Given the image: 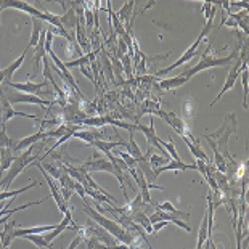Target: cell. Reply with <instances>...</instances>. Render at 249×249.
I'll return each instance as SVG.
<instances>
[{"mask_svg":"<svg viewBox=\"0 0 249 249\" xmlns=\"http://www.w3.org/2000/svg\"><path fill=\"white\" fill-rule=\"evenodd\" d=\"M45 146H47V142L40 140L39 143H36V145L29 146L28 150L21 151L19 155L15 158L13 164L10 166L8 171L5 172L2 182H0V188H2V192H8V188L12 187V183L15 182V178H17L26 167L33 166L37 160H40L39 156L45 151Z\"/></svg>","mask_w":249,"mask_h":249,"instance_id":"6da1fadb","label":"cell"},{"mask_svg":"<svg viewBox=\"0 0 249 249\" xmlns=\"http://www.w3.org/2000/svg\"><path fill=\"white\" fill-rule=\"evenodd\" d=\"M241 44H243V39H240L235 52H233L230 56H219V58L214 56V55H209V50H211V47H213V45L209 44L208 49H206V52H204L203 55H201V60L198 61V65L193 66V68H188V70H185L182 74L187 79H190V77L196 76V74L201 72V71H208V70H213V68H227V66H230L231 63L235 61L238 56H240L238 50H240Z\"/></svg>","mask_w":249,"mask_h":249,"instance_id":"7a4b0ae2","label":"cell"},{"mask_svg":"<svg viewBox=\"0 0 249 249\" xmlns=\"http://www.w3.org/2000/svg\"><path fill=\"white\" fill-rule=\"evenodd\" d=\"M236 129H238L236 114L229 113L224 118V123H222V125L219 127V129H217L215 132H213V134H208V135L204 134L206 139H211L215 143L217 151H219L227 161L231 160L230 153H229V140H230V137L236 132Z\"/></svg>","mask_w":249,"mask_h":249,"instance_id":"3957f363","label":"cell"},{"mask_svg":"<svg viewBox=\"0 0 249 249\" xmlns=\"http://www.w3.org/2000/svg\"><path fill=\"white\" fill-rule=\"evenodd\" d=\"M213 28H214V19H208V23H204V28H203V31L199 33V36L196 37V40L193 42V45H192V47H188V49L185 50V53H183L182 56H180L176 63H172L171 66H167V68H164V70L155 72V77H156V79H158V77H161V76H164V74H167V72H171V71H174V70H177L178 66H183L185 63H188L190 60H192V58L196 55V52H198V47L201 45V42L204 40V37L211 33V29H213Z\"/></svg>","mask_w":249,"mask_h":249,"instance_id":"277c9868","label":"cell"},{"mask_svg":"<svg viewBox=\"0 0 249 249\" xmlns=\"http://www.w3.org/2000/svg\"><path fill=\"white\" fill-rule=\"evenodd\" d=\"M3 95L5 98L8 100V103L12 105H18V103H29V105H40V107H55L56 102L55 100H45V98H40L37 95H29V93H21L18 90H13V89H3Z\"/></svg>","mask_w":249,"mask_h":249,"instance_id":"5b68a950","label":"cell"},{"mask_svg":"<svg viewBox=\"0 0 249 249\" xmlns=\"http://www.w3.org/2000/svg\"><path fill=\"white\" fill-rule=\"evenodd\" d=\"M34 167H37L39 171L42 172V176H44V178H45V182H47V185L50 187V192H52V198L55 199V203H56V206H58V209H60V213L65 215L68 211H70V208H68V203L65 199H63V196H61V192H60V187H58V183L55 182V178H52L49 174H47V171L44 167L40 166V162H39V160H37L34 164H33Z\"/></svg>","mask_w":249,"mask_h":249,"instance_id":"8992f818","label":"cell"},{"mask_svg":"<svg viewBox=\"0 0 249 249\" xmlns=\"http://www.w3.org/2000/svg\"><path fill=\"white\" fill-rule=\"evenodd\" d=\"M241 65H243V60L240 56L236 58L235 61H233V65H231V68H230V71H229V76H227V79H225V84H224V87L220 89V92H219V95L214 98V102L211 103V108L214 107V105L217 103V102H220L222 100V97L229 92V90H231L233 89V86H235V82H236V79H238V76L241 74Z\"/></svg>","mask_w":249,"mask_h":249,"instance_id":"52a82bcc","label":"cell"},{"mask_svg":"<svg viewBox=\"0 0 249 249\" xmlns=\"http://www.w3.org/2000/svg\"><path fill=\"white\" fill-rule=\"evenodd\" d=\"M158 116L166 121V123L171 125L174 130H176V134H178L180 137H188V139H193V134L190 132L187 123H185L183 119H180L178 116L174 113V111H171V113H164V111L161 109Z\"/></svg>","mask_w":249,"mask_h":249,"instance_id":"ba28073f","label":"cell"},{"mask_svg":"<svg viewBox=\"0 0 249 249\" xmlns=\"http://www.w3.org/2000/svg\"><path fill=\"white\" fill-rule=\"evenodd\" d=\"M49 86V82L44 81V82H10L7 84L5 87H10L13 90H18L21 93H29V95H53V92H42V89Z\"/></svg>","mask_w":249,"mask_h":249,"instance_id":"9c48e42d","label":"cell"},{"mask_svg":"<svg viewBox=\"0 0 249 249\" xmlns=\"http://www.w3.org/2000/svg\"><path fill=\"white\" fill-rule=\"evenodd\" d=\"M0 100H2V119H0V124H2V127H3L5 124H7L8 121L12 119V118H15V116H19V118H28V119L39 121V116H34V114H26V113H23V111H17V109H13L12 105L8 103V100L5 98L2 87H0Z\"/></svg>","mask_w":249,"mask_h":249,"instance_id":"30bf717a","label":"cell"},{"mask_svg":"<svg viewBox=\"0 0 249 249\" xmlns=\"http://www.w3.org/2000/svg\"><path fill=\"white\" fill-rule=\"evenodd\" d=\"M148 219H150V224H158V222H171V224L174 225H177L180 227V229H183L185 231H192V227H190L187 222H183L182 219H178V217L176 215H172V214H169L166 213V211H160V209H156L155 213H153L151 215H148Z\"/></svg>","mask_w":249,"mask_h":249,"instance_id":"8fae6325","label":"cell"},{"mask_svg":"<svg viewBox=\"0 0 249 249\" xmlns=\"http://www.w3.org/2000/svg\"><path fill=\"white\" fill-rule=\"evenodd\" d=\"M49 139V132L47 130H39L37 134H33L29 137H24V139H21L18 142H15V146H13V153H19V151H24L28 150L29 146L36 145V143H39L40 140H47Z\"/></svg>","mask_w":249,"mask_h":249,"instance_id":"7c38bea8","label":"cell"},{"mask_svg":"<svg viewBox=\"0 0 249 249\" xmlns=\"http://www.w3.org/2000/svg\"><path fill=\"white\" fill-rule=\"evenodd\" d=\"M127 155L132 156L137 162H142V161H148V158H150V155L153 153V148H148V153L146 155H143L140 146L137 145L135 142V132H129V142H127Z\"/></svg>","mask_w":249,"mask_h":249,"instance_id":"4fadbf2b","label":"cell"},{"mask_svg":"<svg viewBox=\"0 0 249 249\" xmlns=\"http://www.w3.org/2000/svg\"><path fill=\"white\" fill-rule=\"evenodd\" d=\"M58 224H52V225H37V227H29V229H21L17 227L15 230V238H24L28 235H44V233H49L55 229Z\"/></svg>","mask_w":249,"mask_h":249,"instance_id":"5bb4252c","label":"cell"},{"mask_svg":"<svg viewBox=\"0 0 249 249\" xmlns=\"http://www.w3.org/2000/svg\"><path fill=\"white\" fill-rule=\"evenodd\" d=\"M18 227V222L15 220H8L7 224L3 225V230L0 231V241H2L3 248H10V245L13 243L15 240V230H17Z\"/></svg>","mask_w":249,"mask_h":249,"instance_id":"9a60e30c","label":"cell"},{"mask_svg":"<svg viewBox=\"0 0 249 249\" xmlns=\"http://www.w3.org/2000/svg\"><path fill=\"white\" fill-rule=\"evenodd\" d=\"M190 169H196V164H185L183 161H169L166 166H162L155 171V177L158 178L162 172L167 171H190Z\"/></svg>","mask_w":249,"mask_h":249,"instance_id":"2e32d148","label":"cell"},{"mask_svg":"<svg viewBox=\"0 0 249 249\" xmlns=\"http://www.w3.org/2000/svg\"><path fill=\"white\" fill-rule=\"evenodd\" d=\"M129 219L134 222L135 225H139L140 229H143V231H146V233H153V227L150 224V219H148V215L145 211H135V213H132L129 215Z\"/></svg>","mask_w":249,"mask_h":249,"instance_id":"e0dca14e","label":"cell"},{"mask_svg":"<svg viewBox=\"0 0 249 249\" xmlns=\"http://www.w3.org/2000/svg\"><path fill=\"white\" fill-rule=\"evenodd\" d=\"M182 140L185 142V145L188 146V150L192 151V155L196 158V160L208 162V155H206V151L203 150V148H201V145L198 143V140H196V139L190 140L188 137H182Z\"/></svg>","mask_w":249,"mask_h":249,"instance_id":"ac0fdd59","label":"cell"},{"mask_svg":"<svg viewBox=\"0 0 249 249\" xmlns=\"http://www.w3.org/2000/svg\"><path fill=\"white\" fill-rule=\"evenodd\" d=\"M188 79L183 76V74H178V76L176 77H169V79H162V81H160V84H158V87H160L161 90H174L177 87H182L183 84H187Z\"/></svg>","mask_w":249,"mask_h":249,"instance_id":"d6986e66","label":"cell"},{"mask_svg":"<svg viewBox=\"0 0 249 249\" xmlns=\"http://www.w3.org/2000/svg\"><path fill=\"white\" fill-rule=\"evenodd\" d=\"M76 44H79V49L82 50L84 55H87L92 52V49H90V40H89L87 33H86V28H84L82 24H79L76 28Z\"/></svg>","mask_w":249,"mask_h":249,"instance_id":"ffe728a7","label":"cell"},{"mask_svg":"<svg viewBox=\"0 0 249 249\" xmlns=\"http://www.w3.org/2000/svg\"><path fill=\"white\" fill-rule=\"evenodd\" d=\"M26 55H28V50H24L23 53H21V56H18L17 60H15L13 63H10V65L3 70V71H5V84H3V86H7V84L12 82L13 74L17 72V71L19 70V68H21V65H23V61H24Z\"/></svg>","mask_w":249,"mask_h":249,"instance_id":"44dd1931","label":"cell"},{"mask_svg":"<svg viewBox=\"0 0 249 249\" xmlns=\"http://www.w3.org/2000/svg\"><path fill=\"white\" fill-rule=\"evenodd\" d=\"M60 19H61V24H63V28H65L66 33L68 31H74L79 26V18H77V15H76V12H74L72 7L70 10H66L65 15H63Z\"/></svg>","mask_w":249,"mask_h":249,"instance_id":"7402d4cb","label":"cell"},{"mask_svg":"<svg viewBox=\"0 0 249 249\" xmlns=\"http://www.w3.org/2000/svg\"><path fill=\"white\" fill-rule=\"evenodd\" d=\"M44 21H40L39 18H33V34H31V39H29V45L26 47V50L29 52V49H34V47L39 44V39H40V34L44 31Z\"/></svg>","mask_w":249,"mask_h":249,"instance_id":"603a6c76","label":"cell"},{"mask_svg":"<svg viewBox=\"0 0 249 249\" xmlns=\"http://www.w3.org/2000/svg\"><path fill=\"white\" fill-rule=\"evenodd\" d=\"M211 231L209 227H208V214L204 213L203 220H201V225H199V230H198V241H196V249H203L206 240L211 236Z\"/></svg>","mask_w":249,"mask_h":249,"instance_id":"cb8c5ba5","label":"cell"},{"mask_svg":"<svg viewBox=\"0 0 249 249\" xmlns=\"http://www.w3.org/2000/svg\"><path fill=\"white\" fill-rule=\"evenodd\" d=\"M92 146H95L97 150L100 151H103V155L105 153H108V151H114V150H118V146H125L127 145V142H123V140H119V142H103V140H95L93 143H90Z\"/></svg>","mask_w":249,"mask_h":249,"instance_id":"d4e9b609","label":"cell"},{"mask_svg":"<svg viewBox=\"0 0 249 249\" xmlns=\"http://www.w3.org/2000/svg\"><path fill=\"white\" fill-rule=\"evenodd\" d=\"M15 160V153L12 148H2L0 150V167H2L3 172H7L10 166L13 164Z\"/></svg>","mask_w":249,"mask_h":249,"instance_id":"484cf974","label":"cell"},{"mask_svg":"<svg viewBox=\"0 0 249 249\" xmlns=\"http://www.w3.org/2000/svg\"><path fill=\"white\" fill-rule=\"evenodd\" d=\"M134 7H135V2H134V0H129V2H124L123 8L116 12V17L119 18L121 23H127L129 19H132V17H134V15H132V10H134Z\"/></svg>","mask_w":249,"mask_h":249,"instance_id":"4316f807","label":"cell"},{"mask_svg":"<svg viewBox=\"0 0 249 249\" xmlns=\"http://www.w3.org/2000/svg\"><path fill=\"white\" fill-rule=\"evenodd\" d=\"M156 209H160V211H166V213H169V214H172V215H176V217H178V219H187V217H190V213H183V211H178V209H176L172 206V203H169V201H166V203H162V204H160L158 203L156 204Z\"/></svg>","mask_w":249,"mask_h":249,"instance_id":"83f0119b","label":"cell"},{"mask_svg":"<svg viewBox=\"0 0 249 249\" xmlns=\"http://www.w3.org/2000/svg\"><path fill=\"white\" fill-rule=\"evenodd\" d=\"M37 185H40V183L37 182V180H33V182H31V185H26V187L19 188V190H15V192H0V203H2L3 199H7V198H10V199L17 198L18 195L24 193V192H28V190H31V188L37 187Z\"/></svg>","mask_w":249,"mask_h":249,"instance_id":"f1b7e54d","label":"cell"},{"mask_svg":"<svg viewBox=\"0 0 249 249\" xmlns=\"http://www.w3.org/2000/svg\"><path fill=\"white\" fill-rule=\"evenodd\" d=\"M241 84L243 89H245V102H243V108H248V93H249V87H248V79H249V71H248V60H243L241 65Z\"/></svg>","mask_w":249,"mask_h":249,"instance_id":"f546056e","label":"cell"},{"mask_svg":"<svg viewBox=\"0 0 249 249\" xmlns=\"http://www.w3.org/2000/svg\"><path fill=\"white\" fill-rule=\"evenodd\" d=\"M24 238H26V240H29L31 243H34V245L39 249H53L50 243L45 241L44 235H28V236H24Z\"/></svg>","mask_w":249,"mask_h":249,"instance_id":"4dcf8cb0","label":"cell"},{"mask_svg":"<svg viewBox=\"0 0 249 249\" xmlns=\"http://www.w3.org/2000/svg\"><path fill=\"white\" fill-rule=\"evenodd\" d=\"M169 162V160L167 158H164L162 155H150V158H148V164H150V166L155 169H160V167H162V166H166V164Z\"/></svg>","mask_w":249,"mask_h":249,"instance_id":"1f68e13d","label":"cell"},{"mask_svg":"<svg viewBox=\"0 0 249 249\" xmlns=\"http://www.w3.org/2000/svg\"><path fill=\"white\" fill-rule=\"evenodd\" d=\"M90 65V60H89V55H84V56H79L77 60H72V61H66L65 66L70 70V68H82V66H89Z\"/></svg>","mask_w":249,"mask_h":249,"instance_id":"d6a6232c","label":"cell"},{"mask_svg":"<svg viewBox=\"0 0 249 249\" xmlns=\"http://www.w3.org/2000/svg\"><path fill=\"white\" fill-rule=\"evenodd\" d=\"M84 240H86V243H87V249H108V246H105L98 238H95L92 235L86 236Z\"/></svg>","mask_w":249,"mask_h":249,"instance_id":"836d02e7","label":"cell"},{"mask_svg":"<svg viewBox=\"0 0 249 249\" xmlns=\"http://www.w3.org/2000/svg\"><path fill=\"white\" fill-rule=\"evenodd\" d=\"M13 146H15V142L7 135V132H5V125H3L2 130H0V150H2V148H12L13 150Z\"/></svg>","mask_w":249,"mask_h":249,"instance_id":"e575fe53","label":"cell"},{"mask_svg":"<svg viewBox=\"0 0 249 249\" xmlns=\"http://www.w3.org/2000/svg\"><path fill=\"white\" fill-rule=\"evenodd\" d=\"M192 108H193V109L196 108V102H195V100L190 98L188 102H185V113H187V118H193V116H195V113L192 111Z\"/></svg>","mask_w":249,"mask_h":249,"instance_id":"d590c367","label":"cell"},{"mask_svg":"<svg viewBox=\"0 0 249 249\" xmlns=\"http://www.w3.org/2000/svg\"><path fill=\"white\" fill-rule=\"evenodd\" d=\"M169 225V222H158V224H153L151 227H153V233H155V235H158V233H160L162 229H164V227H167Z\"/></svg>","mask_w":249,"mask_h":249,"instance_id":"8d00e7d4","label":"cell"},{"mask_svg":"<svg viewBox=\"0 0 249 249\" xmlns=\"http://www.w3.org/2000/svg\"><path fill=\"white\" fill-rule=\"evenodd\" d=\"M82 241H84V238H82L81 235H77V236H76V238H74V240L71 241V245H70V246H68L66 249H76V248H77L79 245H81V243H82Z\"/></svg>","mask_w":249,"mask_h":249,"instance_id":"74e56055","label":"cell"},{"mask_svg":"<svg viewBox=\"0 0 249 249\" xmlns=\"http://www.w3.org/2000/svg\"><path fill=\"white\" fill-rule=\"evenodd\" d=\"M79 70H81V72L84 74V76H86L87 79H90V81H92V82L95 84V81H93V74H92V70L89 71V66H82V68H79Z\"/></svg>","mask_w":249,"mask_h":249,"instance_id":"f35d334b","label":"cell"},{"mask_svg":"<svg viewBox=\"0 0 249 249\" xmlns=\"http://www.w3.org/2000/svg\"><path fill=\"white\" fill-rule=\"evenodd\" d=\"M203 249H217V246L214 245V241H213V236H209L208 240H206Z\"/></svg>","mask_w":249,"mask_h":249,"instance_id":"ab89813d","label":"cell"},{"mask_svg":"<svg viewBox=\"0 0 249 249\" xmlns=\"http://www.w3.org/2000/svg\"><path fill=\"white\" fill-rule=\"evenodd\" d=\"M229 5L231 7H240V8H248V2H229Z\"/></svg>","mask_w":249,"mask_h":249,"instance_id":"60d3db41","label":"cell"},{"mask_svg":"<svg viewBox=\"0 0 249 249\" xmlns=\"http://www.w3.org/2000/svg\"><path fill=\"white\" fill-rule=\"evenodd\" d=\"M3 84H5V71L0 70V87H2Z\"/></svg>","mask_w":249,"mask_h":249,"instance_id":"b9f144b4","label":"cell"},{"mask_svg":"<svg viewBox=\"0 0 249 249\" xmlns=\"http://www.w3.org/2000/svg\"><path fill=\"white\" fill-rule=\"evenodd\" d=\"M0 119H2V100H0Z\"/></svg>","mask_w":249,"mask_h":249,"instance_id":"7bdbcfd3","label":"cell"},{"mask_svg":"<svg viewBox=\"0 0 249 249\" xmlns=\"http://www.w3.org/2000/svg\"><path fill=\"white\" fill-rule=\"evenodd\" d=\"M0 249H7V248H3V245H2V241H0Z\"/></svg>","mask_w":249,"mask_h":249,"instance_id":"ee69618b","label":"cell"},{"mask_svg":"<svg viewBox=\"0 0 249 249\" xmlns=\"http://www.w3.org/2000/svg\"><path fill=\"white\" fill-rule=\"evenodd\" d=\"M108 249H116V248H108Z\"/></svg>","mask_w":249,"mask_h":249,"instance_id":"f6af8a7d","label":"cell"},{"mask_svg":"<svg viewBox=\"0 0 249 249\" xmlns=\"http://www.w3.org/2000/svg\"><path fill=\"white\" fill-rule=\"evenodd\" d=\"M0 24H2V21H0Z\"/></svg>","mask_w":249,"mask_h":249,"instance_id":"bcb514c9","label":"cell"}]
</instances>
